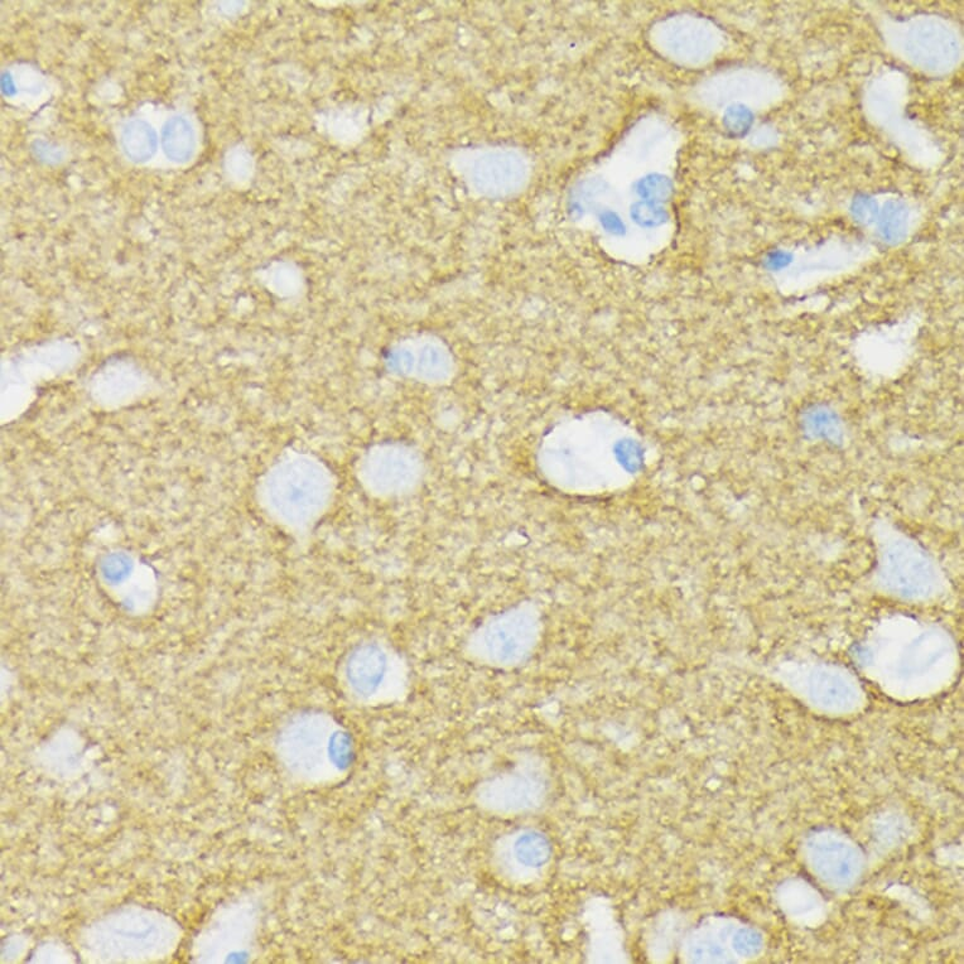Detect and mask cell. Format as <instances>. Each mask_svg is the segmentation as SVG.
<instances>
[{"instance_id":"7a4b0ae2","label":"cell","mask_w":964,"mask_h":964,"mask_svg":"<svg viewBox=\"0 0 964 964\" xmlns=\"http://www.w3.org/2000/svg\"><path fill=\"white\" fill-rule=\"evenodd\" d=\"M158 139L151 124L144 120H132L122 133V147L130 161L144 163L157 151Z\"/></svg>"},{"instance_id":"6da1fadb","label":"cell","mask_w":964,"mask_h":964,"mask_svg":"<svg viewBox=\"0 0 964 964\" xmlns=\"http://www.w3.org/2000/svg\"><path fill=\"white\" fill-rule=\"evenodd\" d=\"M196 147L195 132L186 118L173 117L165 124L162 132V148L172 162L185 163L194 156Z\"/></svg>"}]
</instances>
